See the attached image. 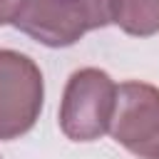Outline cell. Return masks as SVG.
<instances>
[{"label": "cell", "instance_id": "4", "mask_svg": "<svg viewBox=\"0 0 159 159\" xmlns=\"http://www.w3.org/2000/svg\"><path fill=\"white\" fill-rule=\"evenodd\" d=\"M12 27L52 50L70 47L97 30L84 0H25Z\"/></svg>", "mask_w": 159, "mask_h": 159}, {"label": "cell", "instance_id": "6", "mask_svg": "<svg viewBox=\"0 0 159 159\" xmlns=\"http://www.w3.org/2000/svg\"><path fill=\"white\" fill-rule=\"evenodd\" d=\"M22 5H25V0H0V27L12 25L22 10Z\"/></svg>", "mask_w": 159, "mask_h": 159}, {"label": "cell", "instance_id": "1", "mask_svg": "<svg viewBox=\"0 0 159 159\" xmlns=\"http://www.w3.org/2000/svg\"><path fill=\"white\" fill-rule=\"evenodd\" d=\"M117 84L99 67L75 70L60 102V129L72 142H97L109 132Z\"/></svg>", "mask_w": 159, "mask_h": 159}, {"label": "cell", "instance_id": "5", "mask_svg": "<svg viewBox=\"0 0 159 159\" xmlns=\"http://www.w3.org/2000/svg\"><path fill=\"white\" fill-rule=\"evenodd\" d=\"M112 22L132 37H152L159 32V0H114Z\"/></svg>", "mask_w": 159, "mask_h": 159}, {"label": "cell", "instance_id": "3", "mask_svg": "<svg viewBox=\"0 0 159 159\" xmlns=\"http://www.w3.org/2000/svg\"><path fill=\"white\" fill-rule=\"evenodd\" d=\"M109 134L137 159H159V87L139 80L117 84Z\"/></svg>", "mask_w": 159, "mask_h": 159}, {"label": "cell", "instance_id": "2", "mask_svg": "<svg viewBox=\"0 0 159 159\" xmlns=\"http://www.w3.org/2000/svg\"><path fill=\"white\" fill-rule=\"evenodd\" d=\"M45 104V80L37 62L17 50H0V142L27 134Z\"/></svg>", "mask_w": 159, "mask_h": 159}]
</instances>
